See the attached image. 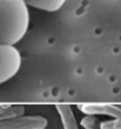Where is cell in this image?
<instances>
[{
  "label": "cell",
  "mask_w": 121,
  "mask_h": 129,
  "mask_svg": "<svg viewBox=\"0 0 121 129\" xmlns=\"http://www.w3.org/2000/svg\"><path fill=\"white\" fill-rule=\"evenodd\" d=\"M30 25L28 7L24 0H0V44H17Z\"/></svg>",
  "instance_id": "6da1fadb"
},
{
  "label": "cell",
  "mask_w": 121,
  "mask_h": 129,
  "mask_svg": "<svg viewBox=\"0 0 121 129\" xmlns=\"http://www.w3.org/2000/svg\"><path fill=\"white\" fill-rule=\"evenodd\" d=\"M21 67V55L12 45L0 44V83L8 81Z\"/></svg>",
  "instance_id": "7a4b0ae2"
},
{
  "label": "cell",
  "mask_w": 121,
  "mask_h": 129,
  "mask_svg": "<svg viewBox=\"0 0 121 129\" xmlns=\"http://www.w3.org/2000/svg\"><path fill=\"white\" fill-rule=\"evenodd\" d=\"M47 120L39 115L18 116L0 121V129H45Z\"/></svg>",
  "instance_id": "3957f363"
},
{
  "label": "cell",
  "mask_w": 121,
  "mask_h": 129,
  "mask_svg": "<svg viewBox=\"0 0 121 129\" xmlns=\"http://www.w3.org/2000/svg\"><path fill=\"white\" fill-rule=\"evenodd\" d=\"M78 108L86 115H107L114 119L119 117L121 113V108L111 103H79Z\"/></svg>",
  "instance_id": "277c9868"
},
{
  "label": "cell",
  "mask_w": 121,
  "mask_h": 129,
  "mask_svg": "<svg viewBox=\"0 0 121 129\" xmlns=\"http://www.w3.org/2000/svg\"><path fill=\"white\" fill-rule=\"evenodd\" d=\"M58 113L61 117L62 124H64V129H79L77 119L73 114L72 107L69 105H65V103H60V105H55Z\"/></svg>",
  "instance_id": "5b68a950"
},
{
  "label": "cell",
  "mask_w": 121,
  "mask_h": 129,
  "mask_svg": "<svg viewBox=\"0 0 121 129\" xmlns=\"http://www.w3.org/2000/svg\"><path fill=\"white\" fill-rule=\"evenodd\" d=\"M25 3L34 8H39L47 12H55L60 10L66 0H24Z\"/></svg>",
  "instance_id": "8992f818"
},
{
  "label": "cell",
  "mask_w": 121,
  "mask_h": 129,
  "mask_svg": "<svg viewBox=\"0 0 121 129\" xmlns=\"http://www.w3.org/2000/svg\"><path fill=\"white\" fill-rule=\"evenodd\" d=\"M100 121L94 115H86L81 120V126L85 129H101Z\"/></svg>",
  "instance_id": "52a82bcc"
},
{
  "label": "cell",
  "mask_w": 121,
  "mask_h": 129,
  "mask_svg": "<svg viewBox=\"0 0 121 129\" xmlns=\"http://www.w3.org/2000/svg\"><path fill=\"white\" fill-rule=\"evenodd\" d=\"M100 127L101 129H121V113H120V116L116 117V119L101 122Z\"/></svg>",
  "instance_id": "ba28073f"
},
{
  "label": "cell",
  "mask_w": 121,
  "mask_h": 129,
  "mask_svg": "<svg viewBox=\"0 0 121 129\" xmlns=\"http://www.w3.org/2000/svg\"><path fill=\"white\" fill-rule=\"evenodd\" d=\"M1 112H3V108H0V113H1Z\"/></svg>",
  "instance_id": "9c48e42d"
}]
</instances>
